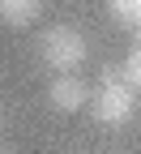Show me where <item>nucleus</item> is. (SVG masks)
Instances as JSON below:
<instances>
[{
	"label": "nucleus",
	"instance_id": "6e6552de",
	"mask_svg": "<svg viewBox=\"0 0 141 154\" xmlns=\"http://www.w3.org/2000/svg\"><path fill=\"white\" fill-rule=\"evenodd\" d=\"M137 38H141V34H137Z\"/></svg>",
	"mask_w": 141,
	"mask_h": 154
},
{
	"label": "nucleus",
	"instance_id": "423d86ee",
	"mask_svg": "<svg viewBox=\"0 0 141 154\" xmlns=\"http://www.w3.org/2000/svg\"><path fill=\"white\" fill-rule=\"evenodd\" d=\"M120 69H124V77H128V86H133V90H141V38L133 43V51H128V60L120 64Z\"/></svg>",
	"mask_w": 141,
	"mask_h": 154
},
{
	"label": "nucleus",
	"instance_id": "f257e3e1",
	"mask_svg": "<svg viewBox=\"0 0 141 154\" xmlns=\"http://www.w3.org/2000/svg\"><path fill=\"white\" fill-rule=\"evenodd\" d=\"M90 111H94V120L107 124V128H120V124L133 120L137 90L128 86L124 69H103V73H98V86H94V94H90Z\"/></svg>",
	"mask_w": 141,
	"mask_h": 154
},
{
	"label": "nucleus",
	"instance_id": "20e7f679",
	"mask_svg": "<svg viewBox=\"0 0 141 154\" xmlns=\"http://www.w3.org/2000/svg\"><path fill=\"white\" fill-rule=\"evenodd\" d=\"M0 17L5 26H30L38 17V0H0Z\"/></svg>",
	"mask_w": 141,
	"mask_h": 154
},
{
	"label": "nucleus",
	"instance_id": "39448f33",
	"mask_svg": "<svg viewBox=\"0 0 141 154\" xmlns=\"http://www.w3.org/2000/svg\"><path fill=\"white\" fill-rule=\"evenodd\" d=\"M111 13L124 26H141V0H111Z\"/></svg>",
	"mask_w": 141,
	"mask_h": 154
},
{
	"label": "nucleus",
	"instance_id": "0eeeda50",
	"mask_svg": "<svg viewBox=\"0 0 141 154\" xmlns=\"http://www.w3.org/2000/svg\"><path fill=\"white\" fill-rule=\"evenodd\" d=\"M0 154H13V150H0Z\"/></svg>",
	"mask_w": 141,
	"mask_h": 154
},
{
	"label": "nucleus",
	"instance_id": "f03ea898",
	"mask_svg": "<svg viewBox=\"0 0 141 154\" xmlns=\"http://www.w3.org/2000/svg\"><path fill=\"white\" fill-rule=\"evenodd\" d=\"M86 56H90V43L77 26H47L38 34V60L56 73H73Z\"/></svg>",
	"mask_w": 141,
	"mask_h": 154
},
{
	"label": "nucleus",
	"instance_id": "7ed1b4c3",
	"mask_svg": "<svg viewBox=\"0 0 141 154\" xmlns=\"http://www.w3.org/2000/svg\"><path fill=\"white\" fill-rule=\"evenodd\" d=\"M47 103H51L56 111H81V107L90 103V86H86L77 73H60L56 82L47 86Z\"/></svg>",
	"mask_w": 141,
	"mask_h": 154
}]
</instances>
